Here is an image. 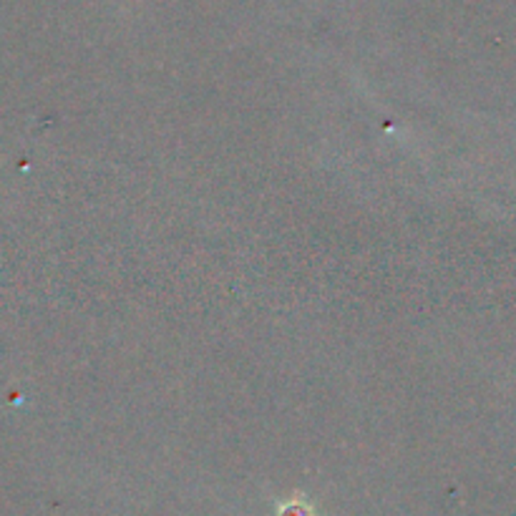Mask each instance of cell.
<instances>
[{
  "instance_id": "1",
  "label": "cell",
  "mask_w": 516,
  "mask_h": 516,
  "mask_svg": "<svg viewBox=\"0 0 516 516\" xmlns=\"http://www.w3.org/2000/svg\"><path fill=\"white\" fill-rule=\"evenodd\" d=\"M280 516H313V514H310V509H305L302 504H292V506H285Z\"/></svg>"
}]
</instances>
